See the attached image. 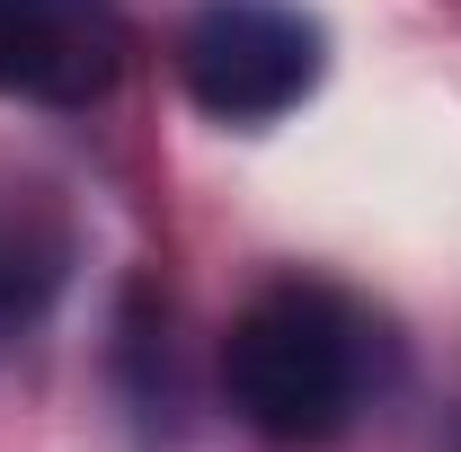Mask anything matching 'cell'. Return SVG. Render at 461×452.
Returning <instances> with one entry per match:
<instances>
[{
	"label": "cell",
	"instance_id": "cell-4",
	"mask_svg": "<svg viewBox=\"0 0 461 452\" xmlns=\"http://www.w3.org/2000/svg\"><path fill=\"white\" fill-rule=\"evenodd\" d=\"M62 284V222L36 195H0V329L36 320Z\"/></svg>",
	"mask_w": 461,
	"mask_h": 452
},
{
	"label": "cell",
	"instance_id": "cell-3",
	"mask_svg": "<svg viewBox=\"0 0 461 452\" xmlns=\"http://www.w3.org/2000/svg\"><path fill=\"white\" fill-rule=\"evenodd\" d=\"M133 54L107 0H0V98L89 107L107 98Z\"/></svg>",
	"mask_w": 461,
	"mask_h": 452
},
{
	"label": "cell",
	"instance_id": "cell-2",
	"mask_svg": "<svg viewBox=\"0 0 461 452\" xmlns=\"http://www.w3.org/2000/svg\"><path fill=\"white\" fill-rule=\"evenodd\" d=\"M195 107L222 124H276L320 80V27L293 0H204L177 36Z\"/></svg>",
	"mask_w": 461,
	"mask_h": 452
},
{
	"label": "cell",
	"instance_id": "cell-1",
	"mask_svg": "<svg viewBox=\"0 0 461 452\" xmlns=\"http://www.w3.org/2000/svg\"><path fill=\"white\" fill-rule=\"evenodd\" d=\"M364 373H373V329L329 284L258 293L222 338L230 408L267 444H329V435H346L355 408H364Z\"/></svg>",
	"mask_w": 461,
	"mask_h": 452
}]
</instances>
